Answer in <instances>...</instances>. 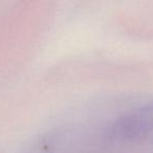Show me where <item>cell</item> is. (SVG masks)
I'll use <instances>...</instances> for the list:
<instances>
[{"mask_svg": "<svg viewBox=\"0 0 153 153\" xmlns=\"http://www.w3.org/2000/svg\"><path fill=\"white\" fill-rule=\"evenodd\" d=\"M153 132V102L128 111L110 127L109 137L113 140L133 142Z\"/></svg>", "mask_w": 153, "mask_h": 153, "instance_id": "1", "label": "cell"}]
</instances>
